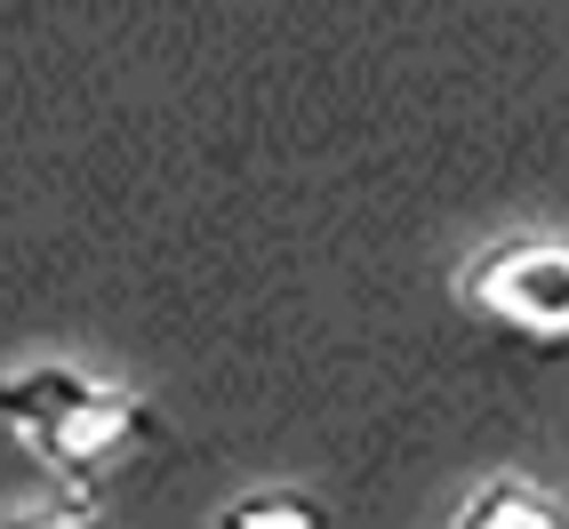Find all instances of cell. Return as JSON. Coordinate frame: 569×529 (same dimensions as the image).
<instances>
[{
    "mask_svg": "<svg viewBox=\"0 0 569 529\" xmlns=\"http://www.w3.org/2000/svg\"><path fill=\"white\" fill-rule=\"evenodd\" d=\"M0 433H9L49 481L97 498L112 466H129L161 433L153 401L89 361H24L0 377Z\"/></svg>",
    "mask_w": 569,
    "mask_h": 529,
    "instance_id": "obj_1",
    "label": "cell"
},
{
    "mask_svg": "<svg viewBox=\"0 0 569 529\" xmlns=\"http://www.w3.org/2000/svg\"><path fill=\"white\" fill-rule=\"evenodd\" d=\"M458 306L521 337H569V233L481 241L458 264Z\"/></svg>",
    "mask_w": 569,
    "mask_h": 529,
    "instance_id": "obj_2",
    "label": "cell"
},
{
    "mask_svg": "<svg viewBox=\"0 0 569 529\" xmlns=\"http://www.w3.org/2000/svg\"><path fill=\"white\" fill-rule=\"evenodd\" d=\"M449 529H569V506L529 473H489L458 498Z\"/></svg>",
    "mask_w": 569,
    "mask_h": 529,
    "instance_id": "obj_3",
    "label": "cell"
},
{
    "mask_svg": "<svg viewBox=\"0 0 569 529\" xmlns=\"http://www.w3.org/2000/svg\"><path fill=\"white\" fill-rule=\"evenodd\" d=\"M209 529H337V513L313 489H241L209 513Z\"/></svg>",
    "mask_w": 569,
    "mask_h": 529,
    "instance_id": "obj_4",
    "label": "cell"
},
{
    "mask_svg": "<svg viewBox=\"0 0 569 529\" xmlns=\"http://www.w3.org/2000/svg\"><path fill=\"white\" fill-rule=\"evenodd\" d=\"M0 529H104V513H97V498H81V489H64V498H49V506L0 513Z\"/></svg>",
    "mask_w": 569,
    "mask_h": 529,
    "instance_id": "obj_5",
    "label": "cell"
}]
</instances>
